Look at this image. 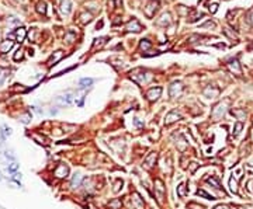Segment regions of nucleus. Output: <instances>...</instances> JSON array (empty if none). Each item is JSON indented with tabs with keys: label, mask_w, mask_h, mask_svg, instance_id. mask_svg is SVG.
<instances>
[{
	"label": "nucleus",
	"mask_w": 253,
	"mask_h": 209,
	"mask_svg": "<svg viewBox=\"0 0 253 209\" xmlns=\"http://www.w3.org/2000/svg\"><path fill=\"white\" fill-rule=\"evenodd\" d=\"M69 176V167L63 164V163H59L55 168H54V177L55 178H59V180H63Z\"/></svg>",
	"instance_id": "1"
},
{
	"label": "nucleus",
	"mask_w": 253,
	"mask_h": 209,
	"mask_svg": "<svg viewBox=\"0 0 253 209\" xmlns=\"http://www.w3.org/2000/svg\"><path fill=\"white\" fill-rule=\"evenodd\" d=\"M55 101L58 104H60V105H70L73 102V93L72 91H66V93L58 96Z\"/></svg>",
	"instance_id": "2"
},
{
	"label": "nucleus",
	"mask_w": 253,
	"mask_h": 209,
	"mask_svg": "<svg viewBox=\"0 0 253 209\" xmlns=\"http://www.w3.org/2000/svg\"><path fill=\"white\" fill-rule=\"evenodd\" d=\"M157 9H159V1H157V0H151V1L146 4V7L143 9L145 16L149 17V19H152V17L155 16V13H156Z\"/></svg>",
	"instance_id": "3"
},
{
	"label": "nucleus",
	"mask_w": 253,
	"mask_h": 209,
	"mask_svg": "<svg viewBox=\"0 0 253 209\" xmlns=\"http://www.w3.org/2000/svg\"><path fill=\"white\" fill-rule=\"evenodd\" d=\"M183 93V84L180 83V82H175V83H172V86L169 87V96L173 98L176 97H180Z\"/></svg>",
	"instance_id": "4"
},
{
	"label": "nucleus",
	"mask_w": 253,
	"mask_h": 209,
	"mask_svg": "<svg viewBox=\"0 0 253 209\" xmlns=\"http://www.w3.org/2000/svg\"><path fill=\"white\" fill-rule=\"evenodd\" d=\"M25 35H27V31L24 30L23 27L17 28V30H14L13 33L9 35V39L10 38H16V41L17 42H23L24 39H25Z\"/></svg>",
	"instance_id": "5"
},
{
	"label": "nucleus",
	"mask_w": 253,
	"mask_h": 209,
	"mask_svg": "<svg viewBox=\"0 0 253 209\" xmlns=\"http://www.w3.org/2000/svg\"><path fill=\"white\" fill-rule=\"evenodd\" d=\"M162 94V87H153V88H149L146 93V97L151 100V101H156L157 98L160 97Z\"/></svg>",
	"instance_id": "6"
},
{
	"label": "nucleus",
	"mask_w": 253,
	"mask_h": 209,
	"mask_svg": "<svg viewBox=\"0 0 253 209\" xmlns=\"http://www.w3.org/2000/svg\"><path fill=\"white\" fill-rule=\"evenodd\" d=\"M125 30H127V31H129V33H139V31H141V30H142V25H141V24H139V21L138 20H131V21H129L128 24H127V28H125Z\"/></svg>",
	"instance_id": "7"
},
{
	"label": "nucleus",
	"mask_w": 253,
	"mask_h": 209,
	"mask_svg": "<svg viewBox=\"0 0 253 209\" xmlns=\"http://www.w3.org/2000/svg\"><path fill=\"white\" fill-rule=\"evenodd\" d=\"M62 58H63V52H62V51H56V52H54V53L51 55V58L48 59V62H46V63H48V66L51 67V66L56 65V63H58V62H59Z\"/></svg>",
	"instance_id": "8"
},
{
	"label": "nucleus",
	"mask_w": 253,
	"mask_h": 209,
	"mask_svg": "<svg viewBox=\"0 0 253 209\" xmlns=\"http://www.w3.org/2000/svg\"><path fill=\"white\" fill-rule=\"evenodd\" d=\"M180 118H181V115H180V114H179L177 111H176V110H173L172 112H169V114L166 115L165 124H166V125H170V124H173V122L179 121Z\"/></svg>",
	"instance_id": "9"
},
{
	"label": "nucleus",
	"mask_w": 253,
	"mask_h": 209,
	"mask_svg": "<svg viewBox=\"0 0 253 209\" xmlns=\"http://www.w3.org/2000/svg\"><path fill=\"white\" fill-rule=\"evenodd\" d=\"M11 133H13V129H11L10 126H7V125L1 126V128H0V140H1V143H3L9 136H11Z\"/></svg>",
	"instance_id": "10"
},
{
	"label": "nucleus",
	"mask_w": 253,
	"mask_h": 209,
	"mask_svg": "<svg viewBox=\"0 0 253 209\" xmlns=\"http://www.w3.org/2000/svg\"><path fill=\"white\" fill-rule=\"evenodd\" d=\"M228 66H229V69L232 70L234 73H236V74L242 73V69H240V65H239V62H238V59H231V61L228 62Z\"/></svg>",
	"instance_id": "11"
},
{
	"label": "nucleus",
	"mask_w": 253,
	"mask_h": 209,
	"mask_svg": "<svg viewBox=\"0 0 253 209\" xmlns=\"http://www.w3.org/2000/svg\"><path fill=\"white\" fill-rule=\"evenodd\" d=\"M13 48V41L11 39H6V41H3L1 44H0V53H7V52L10 51Z\"/></svg>",
	"instance_id": "12"
},
{
	"label": "nucleus",
	"mask_w": 253,
	"mask_h": 209,
	"mask_svg": "<svg viewBox=\"0 0 253 209\" xmlns=\"http://www.w3.org/2000/svg\"><path fill=\"white\" fill-rule=\"evenodd\" d=\"M31 138L35 140L37 143H40V145H44V146H46V145H48V139H46V138L42 135V133L34 132V133H31Z\"/></svg>",
	"instance_id": "13"
},
{
	"label": "nucleus",
	"mask_w": 253,
	"mask_h": 209,
	"mask_svg": "<svg viewBox=\"0 0 253 209\" xmlns=\"http://www.w3.org/2000/svg\"><path fill=\"white\" fill-rule=\"evenodd\" d=\"M225 112V104H218L214 110H212V116L214 118H219V116L224 115Z\"/></svg>",
	"instance_id": "14"
},
{
	"label": "nucleus",
	"mask_w": 253,
	"mask_h": 209,
	"mask_svg": "<svg viewBox=\"0 0 253 209\" xmlns=\"http://www.w3.org/2000/svg\"><path fill=\"white\" fill-rule=\"evenodd\" d=\"M82 180H83V176L80 174V173H76V174L73 176V178H72V181H70V187H72V188H78V187H80Z\"/></svg>",
	"instance_id": "15"
},
{
	"label": "nucleus",
	"mask_w": 253,
	"mask_h": 209,
	"mask_svg": "<svg viewBox=\"0 0 253 209\" xmlns=\"http://www.w3.org/2000/svg\"><path fill=\"white\" fill-rule=\"evenodd\" d=\"M204 94H205L208 98H215L216 96L219 94V90L215 87H212V86H210V87H207L204 90Z\"/></svg>",
	"instance_id": "16"
},
{
	"label": "nucleus",
	"mask_w": 253,
	"mask_h": 209,
	"mask_svg": "<svg viewBox=\"0 0 253 209\" xmlns=\"http://www.w3.org/2000/svg\"><path fill=\"white\" fill-rule=\"evenodd\" d=\"M60 11L63 14H68L72 11V3H70V0H65V1H62V4H60Z\"/></svg>",
	"instance_id": "17"
},
{
	"label": "nucleus",
	"mask_w": 253,
	"mask_h": 209,
	"mask_svg": "<svg viewBox=\"0 0 253 209\" xmlns=\"http://www.w3.org/2000/svg\"><path fill=\"white\" fill-rule=\"evenodd\" d=\"M172 23V19H170V14L169 13H165V14H162V17L159 20H157V24L159 25H169V24Z\"/></svg>",
	"instance_id": "18"
},
{
	"label": "nucleus",
	"mask_w": 253,
	"mask_h": 209,
	"mask_svg": "<svg viewBox=\"0 0 253 209\" xmlns=\"http://www.w3.org/2000/svg\"><path fill=\"white\" fill-rule=\"evenodd\" d=\"M132 205H134V206H135L137 209H143V201L141 199V196H139L138 194H134Z\"/></svg>",
	"instance_id": "19"
},
{
	"label": "nucleus",
	"mask_w": 253,
	"mask_h": 209,
	"mask_svg": "<svg viewBox=\"0 0 253 209\" xmlns=\"http://www.w3.org/2000/svg\"><path fill=\"white\" fill-rule=\"evenodd\" d=\"M92 84H93V79H90V77H84V79H82L79 82L80 88H87V87H90Z\"/></svg>",
	"instance_id": "20"
},
{
	"label": "nucleus",
	"mask_w": 253,
	"mask_h": 209,
	"mask_svg": "<svg viewBox=\"0 0 253 209\" xmlns=\"http://www.w3.org/2000/svg\"><path fill=\"white\" fill-rule=\"evenodd\" d=\"M156 156L157 154L155 153V152H152L151 154H149V156H148L146 157V160H145V163H146L148 164V167H152V166H153V163L156 162Z\"/></svg>",
	"instance_id": "21"
},
{
	"label": "nucleus",
	"mask_w": 253,
	"mask_h": 209,
	"mask_svg": "<svg viewBox=\"0 0 253 209\" xmlns=\"http://www.w3.org/2000/svg\"><path fill=\"white\" fill-rule=\"evenodd\" d=\"M20 168V164L19 163H16V162H11L7 166V171L10 173V174H14V173H17V170Z\"/></svg>",
	"instance_id": "22"
},
{
	"label": "nucleus",
	"mask_w": 253,
	"mask_h": 209,
	"mask_svg": "<svg viewBox=\"0 0 253 209\" xmlns=\"http://www.w3.org/2000/svg\"><path fill=\"white\" fill-rule=\"evenodd\" d=\"M75 39H76V34H75L73 31H68V33L65 34V41H66V44H72Z\"/></svg>",
	"instance_id": "23"
},
{
	"label": "nucleus",
	"mask_w": 253,
	"mask_h": 209,
	"mask_svg": "<svg viewBox=\"0 0 253 209\" xmlns=\"http://www.w3.org/2000/svg\"><path fill=\"white\" fill-rule=\"evenodd\" d=\"M152 47V42L149 39H141V44H139V48L142 49V51H148L149 48Z\"/></svg>",
	"instance_id": "24"
},
{
	"label": "nucleus",
	"mask_w": 253,
	"mask_h": 209,
	"mask_svg": "<svg viewBox=\"0 0 253 209\" xmlns=\"http://www.w3.org/2000/svg\"><path fill=\"white\" fill-rule=\"evenodd\" d=\"M37 11L40 14H45L46 13V4H45V1H38L37 3Z\"/></svg>",
	"instance_id": "25"
},
{
	"label": "nucleus",
	"mask_w": 253,
	"mask_h": 209,
	"mask_svg": "<svg viewBox=\"0 0 253 209\" xmlns=\"http://www.w3.org/2000/svg\"><path fill=\"white\" fill-rule=\"evenodd\" d=\"M121 199H114V201H111L110 204H108V208L110 209H120L121 208Z\"/></svg>",
	"instance_id": "26"
},
{
	"label": "nucleus",
	"mask_w": 253,
	"mask_h": 209,
	"mask_svg": "<svg viewBox=\"0 0 253 209\" xmlns=\"http://www.w3.org/2000/svg\"><path fill=\"white\" fill-rule=\"evenodd\" d=\"M31 112L30 111H27V115H23V116H20V121L23 122L24 125H27V124H30L31 122Z\"/></svg>",
	"instance_id": "27"
},
{
	"label": "nucleus",
	"mask_w": 253,
	"mask_h": 209,
	"mask_svg": "<svg viewBox=\"0 0 253 209\" xmlns=\"http://www.w3.org/2000/svg\"><path fill=\"white\" fill-rule=\"evenodd\" d=\"M229 187H231V191H232V192H235V194L238 192V182H236V180H235L234 177L229 180Z\"/></svg>",
	"instance_id": "28"
},
{
	"label": "nucleus",
	"mask_w": 253,
	"mask_h": 209,
	"mask_svg": "<svg viewBox=\"0 0 253 209\" xmlns=\"http://www.w3.org/2000/svg\"><path fill=\"white\" fill-rule=\"evenodd\" d=\"M243 128V124L242 122H236V125H235V130L232 132V136H238L240 133V130Z\"/></svg>",
	"instance_id": "29"
},
{
	"label": "nucleus",
	"mask_w": 253,
	"mask_h": 209,
	"mask_svg": "<svg viewBox=\"0 0 253 209\" xmlns=\"http://www.w3.org/2000/svg\"><path fill=\"white\" fill-rule=\"evenodd\" d=\"M155 184H156V190L159 191V195H163V192H165V188H163V182L160 181V180H156L155 181Z\"/></svg>",
	"instance_id": "30"
},
{
	"label": "nucleus",
	"mask_w": 253,
	"mask_h": 209,
	"mask_svg": "<svg viewBox=\"0 0 253 209\" xmlns=\"http://www.w3.org/2000/svg\"><path fill=\"white\" fill-rule=\"evenodd\" d=\"M197 195H198V196H204L205 199H215L214 196L210 195V194H207V192H205L204 190H198V191H197Z\"/></svg>",
	"instance_id": "31"
},
{
	"label": "nucleus",
	"mask_w": 253,
	"mask_h": 209,
	"mask_svg": "<svg viewBox=\"0 0 253 209\" xmlns=\"http://www.w3.org/2000/svg\"><path fill=\"white\" fill-rule=\"evenodd\" d=\"M23 49H17V51H16V53H14V56H13V59L14 61H21V59H23L24 58V53H23Z\"/></svg>",
	"instance_id": "32"
},
{
	"label": "nucleus",
	"mask_w": 253,
	"mask_h": 209,
	"mask_svg": "<svg viewBox=\"0 0 253 209\" xmlns=\"http://www.w3.org/2000/svg\"><path fill=\"white\" fill-rule=\"evenodd\" d=\"M80 19H82V23H90V21H92V14L83 13L82 16H80Z\"/></svg>",
	"instance_id": "33"
},
{
	"label": "nucleus",
	"mask_w": 253,
	"mask_h": 209,
	"mask_svg": "<svg viewBox=\"0 0 253 209\" xmlns=\"http://www.w3.org/2000/svg\"><path fill=\"white\" fill-rule=\"evenodd\" d=\"M208 182H210V184H212V185H214V188H216V190H219V188H221V185H219L218 180H216V178H214V177L208 178Z\"/></svg>",
	"instance_id": "34"
},
{
	"label": "nucleus",
	"mask_w": 253,
	"mask_h": 209,
	"mask_svg": "<svg viewBox=\"0 0 253 209\" xmlns=\"http://www.w3.org/2000/svg\"><path fill=\"white\" fill-rule=\"evenodd\" d=\"M177 194H179V196L186 195V185H184V184H180V185L177 187Z\"/></svg>",
	"instance_id": "35"
},
{
	"label": "nucleus",
	"mask_w": 253,
	"mask_h": 209,
	"mask_svg": "<svg viewBox=\"0 0 253 209\" xmlns=\"http://www.w3.org/2000/svg\"><path fill=\"white\" fill-rule=\"evenodd\" d=\"M121 188H122V181H121V180H117V182L114 184V188H113V191H114L115 194H117V192H120Z\"/></svg>",
	"instance_id": "36"
},
{
	"label": "nucleus",
	"mask_w": 253,
	"mask_h": 209,
	"mask_svg": "<svg viewBox=\"0 0 253 209\" xmlns=\"http://www.w3.org/2000/svg\"><path fill=\"white\" fill-rule=\"evenodd\" d=\"M7 76H9V74H7V72H6V70H0V86H1V84L4 83V80L7 79Z\"/></svg>",
	"instance_id": "37"
},
{
	"label": "nucleus",
	"mask_w": 253,
	"mask_h": 209,
	"mask_svg": "<svg viewBox=\"0 0 253 209\" xmlns=\"http://www.w3.org/2000/svg\"><path fill=\"white\" fill-rule=\"evenodd\" d=\"M107 38H97V39H94V44H93V48L96 47H100V45H103L104 42H106Z\"/></svg>",
	"instance_id": "38"
},
{
	"label": "nucleus",
	"mask_w": 253,
	"mask_h": 209,
	"mask_svg": "<svg viewBox=\"0 0 253 209\" xmlns=\"http://www.w3.org/2000/svg\"><path fill=\"white\" fill-rule=\"evenodd\" d=\"M215 27V23H212V21H207V23H204V24H201L200 25V28H214Z\"/></svg>",
	"instance_id": "39"
},
{
	"label": "nucleus",
	"mask_w": 253,
	"mask_h": 209,
	"mask_svg": "<svg viewBox=\"0 0 253 209\" xmlns=\"http://www.w3.org/2000/svg\"><path fill=\"white\" fill-rule=\"evenodd\" d=\"M3 156H4V157L7 159V160H10V162H16V157H14L13 154H10L9 152H7V150H6L4 153H3Z\"/></svg>",
	"instance_id": "40"
},
{
	"label": "nucleus",
	"mask_w": 253,
	"mask_h": 209,
	"mask_svg": "<svg viewBox=\"0 0 253 209\" xmlns=\"http://www.w3.org/2000/svg\"><path fill=\"white\" fill-rule=\"evenodd\" d=\"M216 9H218V4H216V3H214V4H211V6H210V11H211L212 14H214V13H216Z\"/></svg>",
	"instance_id": "41"
},
{
	"label": "nucleus",
	"mask_w": 253,
	"mask_h": 209,
	"mask_svg": "<svg viewBox=\"0 0 253 209\" xmlns=\"http://www.w3.org/2000/svg\"><path fill=\"white\" fill-rule=\"evenodd\" d=\"M248 19H249V21H250V24H253V10H250V11H249Z\"/></svg>",
	"instance_id": "42"
},
{
	"label": "nucleus",
	"mask_w": 253,
	"mask_h": 209,
	"mask_svg": "<svg viewBox=\"0 0 253 209\" xmlns=\"http://www.w3.org/2000/svg\"><path fill=\"white\" fill-rule=\"evenodd\" d=\"M134 122H135V125H137V126H143V122H141L138 118H135V119H134Z\"/></svg>",
	"instance_id": "43"
},
{
	"label": "nucleus",
	"mask_w": 253,
	"mask_h": 209,
	"mask_svg": "<svg viewBox=\"0 0 253 209\" xmlns=\"http://www.w3.org/2000/svg\"><path fill=\"white\" fill-rule=\"evenodd\" d=\"M56 112H58V110H51V111H49V114H51V115H55Z\"/></svg>",
	"instance_id": "44"
},
{
	"label": "nucleus",
	"mask_w": 253,
	"mask_h": 209,
	"mask_svg": "<svg viewBox=\"0 0 253 209\" xmlns=\"http://www.w3.org/2000/svg\"><path fill=\"white\" fill-rule=\"evenodd\" d=\"M103 27V21H100V23H97V30H99V28H101Z\"/></svg>",
	"instance_id": "45"
},
{
	"label": "nucleus",
	"mask_w": 253,
	"mask_h": 209,
	"mask_svg": "<svg viewBox=\"0 0 253 209\" xmlns=\"http://www.w3.org/2000/svg\"><path fill=\"white\" fill-rule=\"evenodd\" d=\"M1 178H3V177H1V173H0V181H1Z\"/></svg>",
	"instance_id": "46"
}]
</instances>
